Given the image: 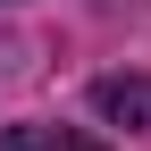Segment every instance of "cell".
<instances>
[{"label":"cell","mask_w":151,"mask_h":151,"mask_svg":"<svg viewBox=\"0 0 151 151\" xmlns=\"http://www.w3.org/2000/svg\"><path fill=\"white\" fill-rule=\"evenodd\" d=\"M92 109L109 126H151V76H101L92 84Z\"/></svg>","instance_id":"cell-1"},{"label":"cell","mask_w":151,"mask_h":151,"mask_svg":"<svg viewBox=\"0 0 151 151\" xmlns=\"http://www.w3.org/2000/svg\"><path fill=\"white\" fill-rule=\"evenodd\" d=\"M50 151H109V143H92V134H59Z\"/></svg>","instance_id":"cell-2"}]
</instances>
